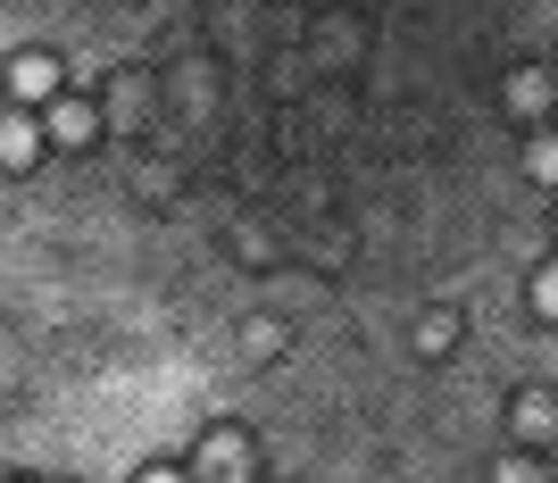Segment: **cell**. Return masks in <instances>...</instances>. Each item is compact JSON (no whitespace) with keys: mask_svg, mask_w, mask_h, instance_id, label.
<instances>
[{"mask_svg":"<svg viewBox=\"0 0 558 483\" xmlns=\"http://www.w3.org/2000/svg\"><path fill=\"white\" fill-rule=\"evenodd\" d=\"M50 142H93V109H84V100H68V93H50Z\"/></svg>","mask_w":558,"mask_h":483,"instance_id":"cell-2","label":"cell"},{"mask_svg":"<svg viewBox=\"0 0 558 483\" xmlns=\"http://www.w3.org/2000/svg\"><path fill=\"white\" fill-rule=\"evenodd\" d=\"M9 84H17V100H50V93H59V68H50V59H17Z\"/></svg>","mask_w":558,"mask_h":483,"instance_id":"cell-3","label":"cell"},{"mask_svg":"<svg viewBox=\"0 0 558 483\" xmlns=\"http://www.w3.org/2000/svg\"><path fill=\"white\" fill-rule=\"evenodd\" d=\"M34 142H43V134H34L25 117H9V125H0V159H9V167H25V159H34Z\"/></svg>","mask_w":558,"mask_h":483,"instance_id":"cell-4","label":"cell"},{"mask_svg":"<svg viewBox=\"0 0 558 483\" xmlns=\"http://www.w3.org/2000/svg\"><path fill=\"white\" fill-rule=\"evenodd\" d=\"M542 100H550V84H542V75H517V109L534 117V109H542Z\"/></svg>","mask_w":558,"mask_h":483,"instance_id":"cell-6","label":"cell"},{"mask_svg":"<svg viewBox=\"0 0 558 483\" xmlns=\"http://www.w3.org/2000/svg\"><path fill=\"white\" fill-rule=\"evenodd\" d=\"M201 467H209V475H226V483H242V467H251V434L217 425V434H209V450H201Z\"/></svg>","mask_w":558,"mask_h":483,"instance_id":"cell-1","label":"cell"},{"mask_svg":"<svg viewBox=\"0 0 558 483\" xmlns=\"http://www.w3.org/2000/svg\"><path fill=\"white\" fill-rule=\"evenodd\" d=\"M525 167H534V184H550V192H558V134H542L534 150H525Z\"/></svg>","mask_w":558,"mask_h":483,"instance_id":"cell-5","label":"cell"},{"mask_svg":"<svg viewBox=\"0 0 558 483\" xmlns=\"http://www.w3.org/2000/svg\"><path fill=\"white\" fill-rule=\"evenodd\" d=\"M542 317H558V267L542 276Z\"/></svg>","mask_w":558,"mask_h":483,"instance_id":"cell-7","label":"cell"},{"mask_svg":"<svg viewBox=\"0 0 558 483\" xmlns=\"http://www.w3.org/2000/svg\"><path fill=\"white\" fill-rule=\"evenodd\" d=\"M500 483H542V475H534V467H500Z\"/></svg>","mask_w":558,"mask_h":483,"instance_id":"cell-8","label":"cell"},{"mask_svg":"<svg viewBox=\"0 0 558 483\" xmlns=\"http://www.w3.org/2000/svg\"><path fill=\"white\" fill-rule=\"evenodd\" d=\"M142 483H184V475H175V467H150V475H142Z\"/></svg>","mask_w":558,"mask_h":483,"instance_id":"cell-9","label":"cell"}]
</instances>
